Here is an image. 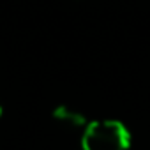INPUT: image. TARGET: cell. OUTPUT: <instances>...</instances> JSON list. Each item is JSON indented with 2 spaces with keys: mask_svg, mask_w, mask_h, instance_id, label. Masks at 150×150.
Masks as SVG:
<instances>
[{
  "mask_svg": "<svg viewBox=\"0 0 150 150\" xmlns=\"http://www.w3.org/2000/svg\"><path fill=\"white\" fill-rule=\"evenodd\" d=\"M131 132L120 120H92L81 131L83 150H129Z\"/></svg>",
  "mask_w": 150,
  "mask_h": 150,
  "instance_id": "1",
  "label": "cell"
},
{
  "mask_svg": "<svg viewBox=\"0 0 150 150\" xmlns=\"http://www.w3.org/2000/svg\"><path fill=\"white\" fill-rule=\"evenodd\" d=\"M51 117L53 120H57L58 124H62L64 127L67 129H85V125L88 124L87 117L76 110V108H72V106H67V104H58L53 108L51 111Z\"/></svg>",
  "mask_w": 150,
  "mask_h": 150,
  "instance_id": "2",
  "label": "cell"
},
{
  "mask_svg": "<svg viewBox=\"0 0 150 150\" xmlns=\"http://www.w3.org/2000/svg\"><path fill=\"white\" fill-rule=\"evenodd\" d=\"M0 117H2V104H0Z\"/></svg>",
  "mask_w": 150,
  "mask_h": 150,
  "instance_id": "3",
  "label": "cell"
}]
</instances>
